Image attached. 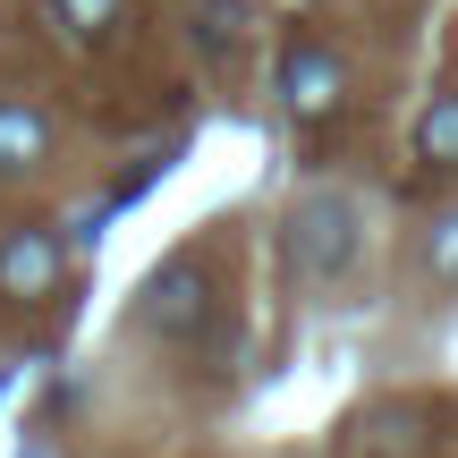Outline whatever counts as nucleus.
Returning a JSON list of instances; mask_svg holds the SVG:
<instances>
[{
	"label": "nucleus",
	"instance_id": "obj_1",
	"mask_svg": "<svg viewBox=\"0 0 458 458\" xmlns=\"http://www.w3.org/2000/svg\"><path fill=\"white\" fill-rule=\"evenodd\" d=\"M357 246H365V213L348 187H314V196L289 204V272L297 280H314V289L340 280L357 263Z\"/></svg>",
	"mask_w": 458,
	"mask_h": 458
},
{
	"label": "nucleus",
	"instance_id": "obj_2",
	"mask_svg": "<svg viewBox=\"0 0 458 458\" xmlns=\"http://www.w3.org/2000/svg\"><path fill=\"white\" fill-rule=\"evenodd\" d=\"M136 323L153 340H170V348L204 340V323H213V272H204V255H170L145 280V297H136Z\"/></svg>",
	"mask_w": 458,
	"mask_h": 458
},
{
	"label": "nucleus",
	"instance_id": "obj_3",
	"mask_svg": "<svg viewBox=\"0 0 458 458\" xmlns=\"http://www.w3.org/2000/svg\"><path fill=\"white\" fill-rule=\"evenodd\" d=\"M60 272H68L60 229H9V238H0V297H9V306L51 297V289H60Z\"/></svg>",
	"mask_w": 458,
	"mask_h": 458
},
{
	"label": "nucleus",
	"instance_id": "obj_4",
	"mask_svg": "<svg viewBox=\"0 0 458 458\" xmlns=\"http://www.w3.org/2000/svg\"><path fill=\"white\" fill-rule=\"evenodd\" d=\"M280 102H289V119H306V128H314V119H331L348 102V68L331 60L323 43H297L289 60H280Z\"/></svg>",
	"mask_w": 458,
	"mask_h": 458
},
{
	"label": "nucleus",
	"instance_id": "obj_5",
	"mask_svg": "<svg viewBox=\"0 0 458 458\" xmlns=\"http://www.w3.org/2000/svg\"><path fill=\"white\" fill-rule=\"evenodd\" d=\"M43 153H51V119L26 94H0V179H26Z\"/></svg>",
	"mask_w": 458,
	"mask_h": 458
},
{
	"label": "nucleus",
	"instance_id": "obj_6",
	"mask_svg": "<svg viewBox=\"0 0 458 458\" xmlns=\"http://www.w3.org/2000/svg\"><path fill=\"white\" fill-rule=\"evenodd\" d=\"M416 153L442 162V170H458V94H433L425 102V119H416Z\"/></svg>",
	"mask_w": 458,
	"mask_h": 458
},
{
	"label": "nucleus",
	"instance_id": "obj_7",
	"mask_svg": "<svg viewBox=\"0 0 458 458\" xmlns=\"http://www.w3.org/2000/svg\"><path fill=\"white\" fill-rule=\"evenodd\" d=\"M43 9H51V26L77 34V43H94V34L119 26V0H43Z\"/></svg>",
	"mask_w": 458,
	"mask_h": 458
},
{
	"label": "nucleus",
	"instance_id": "obj_8",
	"mask_svg": "<svg viewBox=\"0 0 458 458\" xmlns=\"http://www.w3.org/2000/svg\"><path fill=\"white\" fill-rule=\"evenodd\" d=\"M425 263H433V280H458V213H442V221H433Z\"/></svg>",
	"mask_w": 458,
	"mask_h": 458
}]
</instances>
